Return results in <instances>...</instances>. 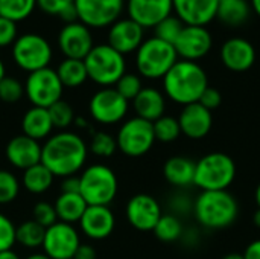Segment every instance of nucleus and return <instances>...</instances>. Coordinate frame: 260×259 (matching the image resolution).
Here are the masks:
<instances>
[{"label":"nucleus","instance_id":"nucleus-1","mask_svg":"<svg viewBox=\"0 0 260 259\" xmlns=\"http://www.w3.org/2000/svg\"><path fill=\"white\" fill-rule=\"evenodd\" d=\"M88 148L81 136L61 131L50 136L41 147V163L53 177H69L79 172L87 160Z\"/></svg>","mask_w":260,"mask_h":259},{"label":"nucleus","instance_id":"nucleus-2","mask_svg":"<svg viewBox=\"0 0 260 259\" xmlns=\"http://www.w3.org/2000/svg\"><path fill=\"white\" fill-rule=\"evenodd\" d=\"M165 93L177 104L189 105L198 102L209 87L206 70L193 61L178 60L163 78Z\"/></svg>","mask_w":260,"mask_h":259},{"label":"nucleus","instance_id":"nucleus-3","mask_svg":"<svg viewBox=\"0 0 260 259\" xmlns=\"http://www.w3.org/2000/svg\"><path fill=\"white\" fill-rule=\"evenodd\" d=\"M195 217L207 229L232 226L239 215V205L229 191H203L195 202Z\"/></svg>","mask_w":260,"mask_h":259},{"label":"nucleus","instance_id":"nucleus-4","mask_svg":"<svg viewBox=\"0 0 260 259\" xmlns=\"http://www.w3.org/2000/svg\"><path fill=\"white\" fill-rule=\"evenodd\" d=\"M88 79L102 87L116 85L126 73L125 55L114 50L108 43L94 44L90 53L84 58Z\"/></svg>","mask_w":260,"mask_h":259},{"label":"nucleus","instance_id":"nucleus-5","mask_svg":"<svg viewBox=\"0 0 260 259\" xmlns=\"http://www.w3.org/2000/svg\"><path fill=\"white\" fill-rule=\"evenodd\" d=\"M235 177V160L225 153H210L197 162L193 185L201 191H227Z\"/></svg>","mask_w":260,"mask_h":259},{"label":"nucleus","instance_id":"nucleus-6","mask_svg":"<svg viewBox=\"0 0 260 259\" xmlns=\"http://www.w3.org/2000/svg\"><path fill=\"white\" fill-rule=\"evenodd\" d=\"M178 61L174 44L157 37L145 40L136 50V66L142 76L148 79H160Z\"/></svg>","mask_w":260,"mask_h":259},{"label":"nucleus","instance_id":"nucleus-7","mask_svg":"<svg viewBox=\"0 0 260 259\" xmlns=\"http://www.w3.org/2000/svg\"><path fill=\"white\" fill-rule=\"evenodd\" d=\"M79 194L87 206H108L117 194L114 171L102 163L85 168L79 176Z\"/></svg>","mask_w":260,"mask_h":259},{"label":"nucleus","instance_id":"nucleus-8","mask_svg":"<svg viewBox=\"0 0 260 259\" xmlns=\"http://www.w3.org/2000/svg\"><path fill=\"white\" fill-rule=\"evenodd\" d=\"M52 56H53L52 46L40 34H34V32L23 34L17 37L15 43L12 44L14 63L27 73L49 67Z\"/></svg>","mask_w":260,"mask_h":259},{"label":"nucleus","instance_id":"nucleus-9","mask_svg":"<svg viewBox=\"0 0 260 259\" xmlns=\"http://www.w3.org/2000/svg\"><path fill=\"white\" fill-rule=\"evenodd\" d=\"M116 142H117V150H120L125 156L140 157L146 154L155 142L152 122L137 116L128 119L119 128Z\"/></svg>","mask_w":260,"mask_h":259},{"label":"nucleus","instance_id":"nucleus-10","mask_svg":"<svg viewBox=\"0 0 260 259\" xmlns=\"http://www.w3.org/2000/svg\"><path fill=\"white\" fill-rule=\"evenodd\" d=\"M62 84L55 69L44 67L27 75L24 93L34 107L49 108L62 96Z\"/></svg>","mask_w":260,"mask_h":259},{"label":"nucleus","instance_id":"nucleus-11","mask_svg":"<svg viewBox=\"0 0 260 259\" xmlns=\"http://www.w3.org/2000/svg\"><path fill=\"white\" fill-rule=\"evenodd\" d=\"M78 21L87 27H110L125 9V0H75Z\"/></svg>","mask_w":260,"mask_h":259},{"label":"nucleus","instance_id":"nucleus-12","mask_svg":"<svg viewBox=\"0 0 260 259\" xmlns=\"http://www.w3.org/2000/svg\"><path fill=\"white\" fill-rule=\"evenodd\" d=\"M88 111L93 121L104 125H113L126 116L128 101L116 89L104 87L91 96Z\"/></svg>","mask_w":260,"mask_h":259},{"label":"nucleus","instance_id":"nucleus-13","mask_svg":"<svg viewBox=\"0 0 260 259\" xmlns=\"http://www.w3.org/2000/svg\"><path fill=\"white\" fill-rule=\"evenodd\" d=\"M79 246V234L73 224L58 221L46 229L41 247L50 259H73Z\"/></svg>","mask_w":260,"mask_h":259},{"label":"nucleus","instance_id":"nucleus-14","mask_svg":"<svg viewBox=\"0 0 260 259\" xmlns=\"http://www.w3.org/2000/svg\"><path fill=\"white\" fill-rule=\"evenodd\" d=\"M213 44V38L206 26H189L184 24L181 34L174 43L175 52L181 60L193 61L204 58Z\"/></svg>","mask_w":260,"mask_h":259},{"label":"nucleus","instance_id":"nucleus-15","mask_svg":"<svg viewBox=\"0 0 260 259\" xmlns=\"http://www.w3.org/2000/svg\"><path fill=\"white\" fill-rule=\"evenodd\" d=\"M93 46L94 43L90 27L81 21L66 23L58 34V47L66 58L84 60Z\"/></svg>","mask_w":260,"mask_h":259},{"label":"nucleus","instance_id":"nucleus-16","mask_svg":"<svg viewBox=\"0 0 260 259\" xmlns=\"http://www.w3.org/2000/svg\"><path fill=\"white\" fill-rule=\"evenodd\" d=\"M161 208L158 202L149 194H137L131 197L126 205L128 223L142 232L154 231L155 224L161 218Z\"/></svg>","mask_w":260,"mask_h":259},{"label":"nucleus","instance_id":"nucleus-17","mask_svg":"<svg viewBox=\"0 0 260 259\" xmlns=\"http://www.w3.org/2000/svg\"><path fill=\"white\" fill-rule=\"evenodd\" d=\"M128 18L134 20L143 29L155 27L161 20L172 15V0H126Z\"/></svg>","mask_w":260,"mask_h":259},{"label":"nucleus","instance_id":"nucleus-18","mask_svg":"<svg viewBox=\"0 0 260 259\" xmlns=\"http://www.w3.org/2000/svg\"><path fill=\"white\" fill-rule=\"evenodd\" d=\"M145 41V29L131 18H119L108 29V44L122 55L136 52Z\"/></svg>","mask_w":260,"mask_h":259},{"label":"nucleus","instance_id":"nucleus-19","mask_svg":"<svg viewBox=\"0 0 260 259\" xmlns=\"http://www.w3.org/2000/svg\"><path fill=\"white\" fill-rule=\"evenodd\" d=\"M219 0H172L175 15L189 26H207L216 18Z\"/></svg>","mask_w":260,"mask_h":259},{"label":"nucleus","instance_id":"nucleus-20","mask_svg":"<svg viewBox=\"0 0 260 259\" xmlns=\"http://www.w3.org/2000/svg\"><path fill=\"white\" fill-rule=\"evenodd\" d=\"M221 61L232 72H247L256 61L254 46L241 37L227 40L221 47Z\"/></svg>","mask_w":260,"mask_h":259},{"label":"nucleus","instance_id":"nucleus-21","mask_svg":"<svg viewBox=\"0 0 260 259\" xmlns=\"http://www.w3.org/2000/svg\"><path fill=\"white\" fill-rule=\"evenodd\" d=\"M8 162L17 169H27L41 162V145L24 134L12 137L5 148Z\"/></svg>","mask_w":260,"mask_h":259},{"label":"nucleus","instance_id":"nucleus-22","mask_svg":"<svg viewBox=\"0 0 260 259\" xmlns=\"http://www.w3.org/2000/svg\"><path fill=\"white\" fill-rule=\"evenodd\" d=\"M178 124L184 136L197 140L206 137L210 133L213 127V116L212 111L203 107L200 102H193L184 105L183 111L180 113Z\"/></svg>","mask_w":260,"mask_h":259},{"label":"nucleus","instance_id":"nucleus-23","mask_svg":"<svg viewBox=\"0 0 260 259\" xmlns=\"http://www.w3.org/2000/svg\"><path fill=\"white\" fill-rule=\"evenodd\" d=\"M79 226L85 237L91 240H105L113 234L116 218L108 206H87L79 220Z\"/></svg>","mask_w":260,"mask_h":259},{"label":"nucleus","instance_id":"nucleus-24","mask_svg":"<svg viewBox=\"0 0 260 259\" xmlns=\"http://www.w3.org/2000/svg\"><path fill=\"white\" fill-rule=\"evenodd\" d=\"M133 102L137 118H142L149 122H155L157 119L165 116V108H166L165 96L160 90L154 87H143Z\"/></svg>","mask_w":260,"mask_h":259},{"label":"nucleus","instance_id":"nucleus-25","mask_svg":"<svg viewBox=\"0 0 260 259\" xmlns=\"http://www.w3.org/2000/svg\"><path fill=\"white\" fill-rule=\"evenodd\" d=\"M195 162L184 156H174L166 160L163 166V176L172 186L186 188L193 185L195 180Z\"/></svg>","mask_w":260,"mask_h":259},{"label":"nucleus","instance_id":"nucleus-26","mask_svg":"<svg viewBox=\"0 0 260 259\" xmlns=\"http://www.w3.org/2000/svg\"><path fill=\"white\" fill-rule=\"evenodd\" d=\"M21 130L24 136L34 140H41L50 136L53 124L50 121L49 110L32 105L21 118Z\"/></svg>","mask_w":260,"mask_h":259},{"label":"nucleus","instance_id":"nucleus-27","mask_svg":"<svg viewBox=\"0 0 260 259\" xmlns=\"http://www.w3.org/2000/svg\"><path fill=\"white\" fill-rule=\"evenodd\" d=\"M53 206L58 220L67 224L79 223L87 209V203L79 192H61Z\"/></svg>","mask_w":260,"mask_h":259},{"label":"nucleus","instance_id":"nucleus-28","mask_svg":"<svg viewBox=\"0 0 260 259\" xmlns=\"http://www.w3.org/2000/svg\"><path fill=\"white\" fill-rule=\"evenodd\" d=\"M251 14V5L247 0H219L216 18L227 26L244 24Z\"/></svg>","mask_w":260,"mask_h":259},{"label":"nucleus","instance_id":"nucleus-29","mask_svg":"<svg viewBox=\"0 0 260 259\" xmlns=\"http://www.w3.org/2000/svg\"><path fill=\"white\" fill-rule=\"evenodd\" d=\"M55 70H56V75H58L62 87L76 89L88 79L84 60L64 58Z\"/></svg>","mask_w":260,"mask_h":259},{"label":"nucleus","instance_id":"nucleus-30","mask_svg":"<svg viewBox=\"0 0 260 259\" xmlns=\"http://www.w3.org/2000/svg\"><path fill=\"white\" fill-rule=\"evenodd\" d=\"M53 174L40 162L23 171V185L30 194H43L53 183Z\"/></svg>","mask_w":260,"mask_h":259},{"label":"nucleus","instance_id":"nucleus-31","mask_svg":"<svg viewBox=\"0 0 260 259\" xmlns=\"http://www.w3.org/2000/svg\"><path fill=\"white\" fill-rule=\"evenodd\" d=\"M46 229L34 220H27L15 227V243L26 249H37L43 246Z\"/></svg>","mask_w":260,"mask_h":259},{"label":"nucleus","instance_id":"nucleus-32","mask_svg":"<svg viewBox=\"0 0 260 259\" xmlns=\"http://www.w3.org/2000/svg\"><path fill=\"white\" fill-rule=\"evenodd\" d=\"M37 8V0H0V17L14 23L26 20Z\"/></svg>","mask_w":260,"mask_h":259},{"label":"nucleus","instance_id":"nucleus-33","mask_svg":"<svg viewBox=\"0 0 260 259\" xmlns=\"http://www.w3.org/2000/svg\"><path fill=\"white\" fill-rule=\"evenodd\" d=\"M37 6L49 15H56L66 23L78 21L75 0H37Z\"/></svg>","mask_w":260,"mask_h":259},{"label":"nucleus","instance_id":"nucleus-34","mask_svg":"<svg viewBox=\"0 0 260 259\" xmlns=\"http://www.w3.org/2000/svg\"><path fill=\"white\" fill-rule=\"evenodd\" d=\"M155 237L165 243H174L183 235L181 221L175 215H161L158 223L155 224L154 231Z\"/></svg>","mask_w":260,"mask_h":259},{"label":"nucleus","instance_id":"nucleus-35","mask_svg":"<svg viewBox=\"0 0 260 259\" xmlns=\"http://www.w3.org/2000/svg\"><path fill=\"white\" fill-rule=\"evenodd\" d=\"M152 127H154L155 140H160L165 143L177 140L181 134L178 119H175L172 116H161L160 119L152 122Z\"/></svg>","mask_w":260,"mask_h":259},{"label":"nucleus","instance_id":"nucleus-36","mask_svg":"<svg viewBox=\"0 0 260 259\" xmlns=\"http://www.w3.org/2000/svg\"><path fill=\"white\" fill-rule=\"evenodd\" d=\"M47 110H49L53 128L66 130L67 127H70L75 122V110H73V107L69 102L62 101V99H59L58 102L50 105Z\"/></svg>","mask_w":260,"mask_h":259},{"label":"nucleus","instance_id":"nucleus-37","mask_svg":"<svg viewBox=\"0 0 260 259\" xmlns=\"http://www.w3.org/2000/svg\"><path fill=\"white\" fill-rule=\"evenodd\" d=\"M183 27H184V23L177 15H169L154 27V31H155L154 37H157L169 44H174L177 41L178 35L181 34Z\"/></svg>","mask_w":260,"mask_h":259},{"label":"nucleus","instance_id":"nucleus-38","mask_svg":"<svg viewBox=\"0 0 260 259\" xmlns=\"http://www.w3.org/2000/svg\"><path fill=\"white\" fill-rule=\"evenodd\" d=\"M88 150L98 157H110L117 150L116 137H113L111 134H108L105 131H96L91 136Z\"/></svg>","mask_w":260,"mask_h":259},{"label":"nucleus","instance_id":"nucleus-39","mask_svg":"<svg viewBox=\"0 0 260 259\" xmlns=\"http://www.w3.org/2000/svg\"><path fill=\"white\" fill-rule=\"evenodd\" d=\"M18 192L20 183L17 177L6 169H0V205H8L14 202L18 197Z\"/></svg>","mask_w":260,"mask_h":259},{"label":"nucleus","instance_id":"nucleus-40","mask_svg":"<svg viewBox=\"0 0 260 259\" xmlns=\"http://www.w3.org/2000/svg\"><path fill=\"white\" fill-rule=\"evenodd\" d=\"M24 95V85L12 76H5L0 81V101L6 104L18 102Z\"/></svg>","mask_w":260,"mask_h":259},{"label":"nucleus","instance_id":"nucleus-41","mask_svg":"<svg viewBox=\"0 0 260 259\" xmlns=\"http://www.w3.org/2000/svg\"><path fill=\"white\" fill-rule=\"evenodd\" d=\"M126 101H134V98L140 93V90L143 89L142 85V79L139 75L136 73H125L114 87Z\"/></svg>","mask_w":260,"mask_h":259},{"label":"nucleus","instance_id":"nucleus-42","mask_svg":"<svg viewBox=\"0 0 260 259\" xmlns=\"http://www.w3.org/2000/svg\"><path fill=\"white\" fill-rule=\"evenodd\" d=\"M32 220L37 221L44 229L53 226L55 223H58L55 206L47 202H38L32 209Z\"/></svg>","mask_w":260,"mask_h":259},{"label":"nucleus","instance_id":"nucleus-43","mask_svg":"<svg viewBox=\"0 0 260 259\" xmlns=\"http://www.w3.org/2000/svg\"><path fill=\"white\" fill-rule=\"evenodd\" d=\"M15 244V226L14 223L0 212V252L12 249Z\"/></svg>","mask_w":260,"mask_h":259},{"label":"nucleus","instance_id":"nucleus-44","mask_svg":"<svg viewBox=\"0 0 260 259\" xmlns=\"http://www.w3.org/2000/svg\"><path fill=\"white\" fill-rule=\"evenodd\" d=\"M17 23L0 17V47L12 46L17 40Z\"/></svg>","mask_w":260,"mask_h":259},{"label":"nucleus","instance_id":"nucleus-45","mask_svg":"<svg viewBox=\"0 0 260 259\" xmlns=\"http://www.w3.org/2000/svg\"><path fill=\"white\" fill-rule=\"evenodd\" d=\"M203 107H206L207 110H210V111H213V110H216L219 105H221V102H222V96H221V93H219V90L218 89H213V87H207L204 92H203V95H201V98H200V101H198Z\"/></svg>","mask_w":260,"mask_h":259},{"label":"nucleus","instance_id":"nucleus-46","mask_svg":"<svg viewBox=\"0 0 260 259\" xmlns=\"http://www.w3.org/2000/svg\"><path fill=\"white\" fill-rule=\"evenodd\" d=\"M61 188H62V192H79V177L76 176L64 177Z\"/></svg>","mask_w":260,"mask_h":259},{"label":"nucleus","instance_id":"nucleus-47","mask_svg":"<svg viewBox=\"0 0 260 259\" xmlns=\"http://www.w3.org/2000/svg\"><path fill=\"white\" fill-rule=\"evenodd\" d=\"M73 259H96V250L88 244H81Z\"/></svg>","mask_w":260,"mask_h":259},{"label":"nucleus","instance_id":"nucleus-48","mask_svg":"<svg viewBox=\"0 0 260 259\" xmlns=\"http://www.w3.org/2000/svg\"><path fill=\"white\" fill-rule=\"evenodd\" d=\"M242 255L245 259H260V240L250 243Z\"/></svg>","mask_w":260,"mask_h":259},{"label":"nucleus","instance_id":"nucleus-49","mask_svg":"<svg viewBox=\"0 0 260 259\" xmlns=\"http://www.w3.org/2000/svg\"><path fill=\"white\" fill-rule=\"evenodd\" d=\"M0 259H20V256H18L12 249H9V250L0 252Z\"/></svg>","mask_w":260,"mask_h":259},{"label":"nucleus","instance_id":"nucleus-50","mask_svg":"<svg viewBox=\"0 0 260 259\" xmlns=\"http://www.w3.org/2000/svg\"><path fill=\"white\" fill-rule=\"evenodd\" d=\"M250 5H251V9L260 17V0H251Z\"/></svg>","mask_w":260,"mask_h":259},{"label":"nucleus","instance_id":"nucleus-51","mask_svg":"<svg viewBox=\"0 0 260 259\" xmlns=\"http://www.w3.org/2000/svg\"><path fill=\"white\" fill-rule=\"evenodd\" d=\"M26 259H50L46 253H32V255H29Z\"/></svg>","mask_w":260,"mask_h":259},{"label":"nucleus","instance_id":"nucleus-52","mask_svg":"<svg viewBox=\"0 0 260 259\" xmlns=\"http://www.w3.org/2000/svg\"><path fill=\"white\" fill-rule=\"evenodd\" d=\"M222 259H245V258H244V255H242V253H229V255H225Z\"/></svg>","mask_w":260,"mask_h":259},{"label":"nucleus","instance_id":"nucleus-53","mask_svg":"<svg viewBox=\"0 0 260 259\" xmlns=\"http://www.w3.org/2000/svg\"><path fill=\"white\" fill-rule=\"evenodd\" d=\"M6 76V67H5V63L0 60V81Z\"/></svg>","mask_w":260,"mask_h":259},{"label":"nucleus","instance_id":"nucleus-54","mask_svg":"<svg viewBox=\"0 0 260 259\" xmlns=\"http://www.w3.org/2000/svg\"><path fill=\"white\" fill-rule=\"evenodd\" d=\"M254 197H256L257 209H260V183H259V185H257V188H256V194H254Z\"/></svg>","mask_w":260,"mask_h":259},{"label":"nucleus","instance_id":"nucleus-55","mask_svg":"<svg viewBox=\"0 0 260 259\" xmlns=\"http://www.w3.org/2000/svg\"><path fill=\"white\" fill-rule=\"evenodd\" d=\"M254 224H256L257 227H260V209H257L256 214H254Z\"/></svg>","mask_w":260,"mask_h":259}]
</instances>
